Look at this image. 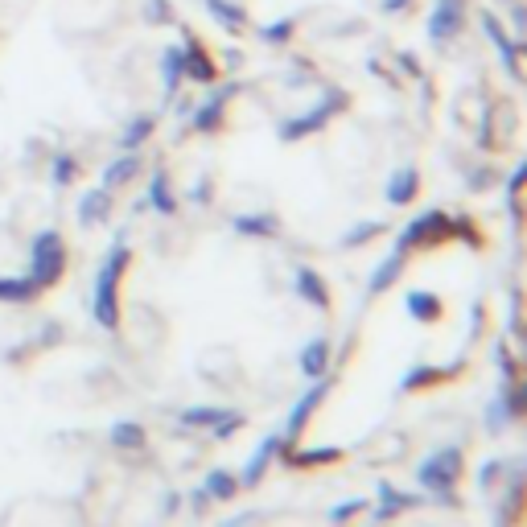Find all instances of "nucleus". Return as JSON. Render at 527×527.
I'll use <instances>...</instances> for the list:
<instances>
[{
    "instance_id": "29",
    "label": "nucleus",
    "mask_w": 527,
    "mask_h": 527,
    "mask_svg": "<svg viewBox=\"0 0 527 527\" xmlns=\"http://www.w3.org/2000/svg\"><path fill=\"white\" fill-rule=\"evenodd\" d=\"M235 231L239 235H252V239H264L276 231V219L268 215V210H260V215H235Z\"/></svg>"
},
{
    "instance_id": "19",
    "label": "nucleus",
    "mask_w": 527,
    "mask_h": 527,
    "mask_svg": "<svg viewBox=\"0 0 527 527\" xmlns=\"http://www.w3.org/2000/svg\"><path fill=\"white\" fill-rule=\"evenodd\" d=\"M182 54H186V79H194V83H215V62H210V54L194 38L182 46Z\"/></svg>"
},
{
    "instance_id": "15",
    "label": "nucleus",
    "mask_w": 527,
    "mask_h": 527,
    "mask_svg": "<svg viewBox=\"0 0 527 527\" xmlns=\"http://www.w3.org/2000/svg\"><path fill=\"white\" fill-rule=\"evenodd\" d=\"M482 29H486V38L495 42V50L503 54V62H507V75H511V79H519V46L507 38V33H503V25H499L495 17H490V13L482 17Z\"/></svg>"
},
{
    "instance_id": "32",
    "label": "nucleus",
    "mask_w": 527,
    "mask_h": 527,
    "mask_svg": "<svg viewBox=\"0 0 527 527\" xmlns=\"http://www.w3.org/2000/svg\"><path fill=\"white\" fill-rule=\"evenodd\" d=\"M75 173H79V165H75V157H70V153L54 157V186H70V182H75Z\"/></svg>"
},
{
    "instance_id": "12",
    "label": "nucleus",
    "mask_w": 527,
    "mask_h": 527,
    "mask_svg": "<svg viewBox=\"0 0 527 527\" xmlns=\"http://www.w3.org/2000/svg\"><path fill=\"white\" fill-rule=\"evenodd\" d=\"M231 95H235L231 87H219L215 95H210V99L202 103V108L194 112V128H198V132H215V128L223 124V112H227V103H231Z\"/></svg>"
},
{
    "instance_id": "36",
    "label": "nucleus",
    "mask_w": 527,
    "mask_h": 527,
    "mask_svg": "<svg viewBox=\"0 0 527 527\" xmlns=\"http://www.w3.org/2000/svg\"><path fill=\"white\" fill-rule=\"evenodd\" d=\"M503 474H507V462H499V458H495V462H486V466H482V474H478V486H482V490H490L495 482H503Z\"/></svg>"
},
{
    "instance_id": "28",
    "label": "nucleus",
    "mask_w": 527,
    "mask_h": 527,
    "mask_svg": "<svg viewBox=\"0 0 527 527\" xmlns=\"http://www.w3.org/2000/svg\"><path fill=\"white\" fill-rule=\"evenodd\" d=\"M202 5L210 9V17H215L227 33H239V29H243V21H248V17H243V9H239V5H231V0H202Z\"/></svg>"
},
{
    "instance_id": "4",
    "label": "nucleus",
    "mask_w": 527,
    "mask_h": 527,
    "mask_svg": "<svg viewBox=\"0 0 527 527\" xmlns=\"http://www.w3.org/2000/svg\"><path fill=\"white\" fill-rule=\"evenodd\" d=\"M342 103H346V95L330 91L322 103H313L305 116H293V120L280 124V140H301V136H309V132H322V128L342 112Z\"/></svg>"
},
{
    "instance_id": "11",
    "label": "nucleus",
    "mask_w": 527,
    "mask_h": 527,
    "mask_svg": "<svg viewBox=\"0 0 527 527\" xmlns=\"http://www.w3.org/2000/svg\"><path fill=\"white\" fill-rule=\"evenodd\" d=\"M404 256H408V252L392 248V256H383V260L375 264V272H371V280H367V293H371V297L388 293V289L396 285V280H400V272H404Z\"/></svg>"
},
{
    "instance_id": "24",
    "label": "nucleus",
    "mask_w": 527,
    "mask_h": 527,
    "mask_svg": "<svg viewBox=\"0 0 527 527\" xmlns=\"http://www.w3.org/2000/svg\"><path fill=\"white\" fill-rule=\"evenodd\" d=\"M136 169H140V157H136V153L116 157L108 169H103V190H120V186H128V182L136 178Z\"/></svg>"
},
{
    "instance_id": "17",
    "label": "nucleus",
    "mask_w": 527,
    "mask_h": 527,
    "mask_svg": "<svg viewBox=\"0 0 527 527\" xmlns=\"http://www.w3.org/2000/svg\"><path fill=\"white\" fill-rule=\"evenodd\" d=\"M297 293L313 309H330V289H326V280L313 272V268H297Z\"/></svg>"
},
{
    "instance_id": "2",
    "label": "nucleus",
    "mask_w": 527,
    "mask_h": 527,
    "mask_svg": "<svg viewBox=\"0 0 527 527\" xmlns=\"http://www.w3.org/2000/svg\"><path fill=\"white\" fill-rule=\"evenodd\" d=\"M462 466H466V453H462L458 445H445V449L429 453V458L420 462V470H416V482L425 486L433 499H441V503H453L449 495H453V486H458V478H462Z\"/></svg>"
},
{
    "instance_id": "8",
    "label": "nucleus",
    "mask_w": 527,
    "mask_h": 527,
    "mask_svg": "<svg viewBox=\"0 0 527 527\" xmlns=\"http://www.w3.org/2000/svg\"><path fill=\"white\" fill-rule=\"evenodd\" d=\"M330 388H334V379H326V375H318V379H313V383H309V388H305V396L297 400V408L289 412V425H285V437H301V429L309 425V416H313V412H318V408H322V400L330 396Z\"/></svg>"
},
{
    "instance_id": "34",
    "label": "nucleus",
    "mask_w": 527,
    "mask_h": 527,
    "mask_svg": "<svg viewBox=\"0 0 527 527\" xmlns=\"http://www.w3.org/2000/svg\"><path fill=\"white\" fill-rule=\"evenodd\" d=\"M379 231H383V223H359V227H350V235L342 239V248H359V243L375 239Z\"/></svg>"
},
{
    "instance_id": "20",
    "label": "nucleus",
    "mask_w": 527,
    "mask_h": 527,
    "mask_svg": "<svg viewBox=\"0 0 527 527\" xmlns=\"http://www.w3.org/2000/svg\"><path fill=\"white\" fill-rule=\"evenodd\" d=\"M112 215V198H108V190H91V194H83V202H79V223L83 227H99L103 219Z\"/></svg>"
},
{
    "instance_id": "6",
    "label": "nucleus",
    "mask_w": 527,
    "mask_h": 527,
    "mask_svg": "<svg viewBox=\"0 0 527 527\" xmlns=\"http://www.w3.org/2000/svg\"><path fill=\"white\" fill-rule=\"evenodd\" d=\"M523 416V383L515 379V383H507V388L486 404V429L490 433H503L511 420H519Z\"/></svg>"
},
{
    "instance_id": "25",
    "label": "nucleus",
    "mask_w": 527,
    "mask_h": 527,
    "mask_svg": "<svg viewBox=\"0 0 527 527\" xmlns=\"http://www.w3.org/2000/svg\"><path fill=\"white\" fill-rule=\"evenodd\" d=\"M149 206L157 210V215H173L178 210V198H173V186H169V173H153V182H149Z\"/></svg>"
},
{
    "instance_id": "9",
    "label": "nucleus",
    "mask_w": 527,
    "mask_h": 527,
    "mask_svg": "<svg viewBox=\"0 0 527 527\" xmlns=\"http://www.w3.org/2000/svg\"><path fill=\"white\" fill-rule=\"evenodd\" d=\"M280 449H285V433H268L260 445H256V453H252V462L243 466V478H239V486H260L264 482V470L280 458Z\"/></svg>"
},
{
    "instance_id": "18",
    "label": "nucleus",
    "mask_w": 527,
    "mask_h": 527,
    "mask_svg": "<svg viewBox=\"0 0 527 527\" xmlns=\"http://www.w3.org/2000/svg\"><path fill=\"white\" fill-rule=\"evenodd\" d=\"M38 293H42V285H38L33 276H0V301H9V305H29Z\"/></svg>"
},
{
    "instance_id": "13",
    "label": "nucleus",
    "mask_w": 527,
    "mask_h": 527,
    "mask_svg": "<svg viewBox=\"0 0 527 527\" xmlns=\"http://www.w3.org/2000/svg\"><path fill=\"white\" fill-rule=\"evenodd\" d=\"M326 363H330V338H309V342L301 346V355H297L301 375L318 379V375H326Z\"/></svg>"
},
{
    "instance_id": "31",
    "label": "nucleus",
    "mask_w": 527,
    "mask_h": 527,
    "mask_svg": "<svg viewBox=\"0 0 527 527\" xmlns=\"http://www.w3.org/2000/svg\"><path fill=\"white\" fill-rule=\"evenodd\" d=\"M441 379V371L437 367H429V363H416L404 379H400V392L408 396V392H420V388H433V383Z\"/></svg>"
},
{
    "instance_id": "22",
    "label": "nucleus",
    "mask_w": 527,
    "mask_h": 527,
    "mask_svg": "<svg viewBox=\"0 0 527 527\" xmlns=\"http://www.w3.org/2000/svg\"><path fill=\"white\" fill-rule=\"evenodd\" d=\"M285 453V449H280ZM342 458V449L338 445H318V449H289L285 453V466H330Z\"/></svg>"
},
{
    "instance_id": "7",
    "label": "nucleus",
    "mask_w": 527,
    "mask_h": 527,
    "mask_svg": "<svg viewBox=\"0 0 527 527\" xmlns=\"http://www.w3.org/2000/svg\"><path fill=\"white\" fill-rule=\"evenodd\" d=\"M466 29V0H437L429 17V38L433 42H453Z\"/></svg>"
},
{
    "instance_id": "30",
    "label": "nucleus",
    "mask_w": 527,
    "mask_h": 527,
    "mask_svg": "<svg viewBox=\"0 0 527 527\" xmlns=\"http://www.w3.org/2000/svg\"><path fill=\"white\" fill-rule=\"evenodd\" d=\"M153 128H157V116H136V120H128L120 145H124L128 153H132V149H140V145H145V140L153 136Z\"/></svg>"
},
{
    "instance_id": "37",
    "label": "nucleus",
    "mask_w": 527,
    "mask_h": 527,
    "mask_svg": "<svg viewBox=\"0 0 527 527\" xmlns=\"http://www.w3.org/2000/svg\"><path fill=\"white\" fill-rule=\"evenodd\" d=\"M495 359H499V371H503V375H507V383H515V379H519V363H515V359H511V350H507V346H503V342H499V346H495Z\"/></svg>"
},
{
    "instance_id": "14",
    "label": "nucleus",
    "mask_w": 527,
    "mask_h": 527,
    "mask_svg": "<svg viewBox=\"0 0 527 527\" xmlns=\"http://www.w3.org/2000/svg\"><path fill=\"white\" fill-rule=\"evenodd\" d=\"M416 194H420V173L412 165H404V169H396L388 178V194H383V198H388L392 206H408Z\"/></svg>"
},
{
    "instance_id": "21",
    "label": "nucleus",
    "mask_w": 527,
    "mask_h": 527,
    "mask_svg": "<svg viewBox=\"0 0 527 527\" xmlns=\"http://www.w3.org/2000/svg\"><path fill=\"white\" fill-rule=\"evenodd\" d=\"M231 416H235L231 408L194 404V408H186V412H182V425H186V429H215V425H223V420H231Z\"/></svg>"
},
{
    "instance_id": "27",
    "label": "nucleus",
    "mask_w": 527,
    "mask_h": 527,
    "mask_svg": "<svg viewBox=\"0 0 527 527\" xmlns=\"http://www.w3.org/2000/svg\"><path fill=\"white\" fill-rule=\"evenodd\" d=\"M202 490H206L210 499L227 503V499H235V495H239V478H235L231 470H210V474H206V482H202Z\"/></svg>"
},
{
    "instance_id": "10",
    "label": "nucleus",
    "mask_w": 527,
    "mask_h": 527,
    "mask_svg": "<svg viewBox=\"0 0 527 527\" xmlns=\"http://www.w3.org/2000/svg\"><path fill=\"white\" fill-rule=\"evenodd\" d=\"M375 499H379V507H375V523H388V519H396L400 511H412V507L425 503L420 495H404V490H396L392 482H379Z\"/></svg>"
},
{
    "instance_id": "16",
    "label": "nucleus",
    "mask_w": 527,
    "mask_h": 527,
    "mask_svg": "<svg viewBox=\"0 0 527 527\" xmlns=\"http://www.w3.org/2000/svg\"><path fill=\"white\" fill-rule=\"evenodd\" d=\"M404 305H408V318L420 322V326H433V322L441 318V301H437V293H429V289H412V293L404 297Z\"/></svg>"
},
{
    "instance_id": "23",
    "label": "nucleus",
    "mask_w": 527,
    "mask_h": 527,
    "mask_svg": "<svg viewBox=\"0 0 527 527\" xmlns=\"http://www.w3.org/2000/svg\"><path fill=\"white\" fill-rule=\"evenodd\" d=\"M182 79H186V54H182V46H169V50L161 54V83H165V95L178 91Z\"/></svg>"
},
{
    "instance_id": "1",
    "label": "nucleus",
    "mask_w": 527,
    "mask_h": 527,
    "mask_svg": "<svg viewBox=\"0 0 527 527\" xmlns=\"http://www.w3.org/2000/svg\"><path fill=\"white\" fill-rule=\"evenodd\" d=\"M128 264H132L128 239L116 235L112 252L103 256V264H99V272H95V293H91V313H95V322H99L103 330H112V334L120 330V280H124Z\"/></svg>"
},
{
    "instance_id": "5",
    "label": "nucleus",
    "mask_w": 527,
    "mask_h": 527,
    "mask_svg": "<svg viewBox=\"0 0 527 527\" xmlns=\"http://www.w3.org/2000/svg\"><path fill=\"white\" fill-rule=\"evenodd\" d=\"M449 215L445 210H425V215H416L404 231H400V239H396V248L400 252H412V248H429V243H441L445 235H449Z\"/></svg>"
},
{
    "instance_id": "33",
    "label": "nucleus",
    "mask_w": 527,
    "mask_h": 527,
    "mask_svg": "<svg viewBox=\"0 0 527 527\" xmlns=\"http://www.w3.org/2000/svg\"><path fill=\"white\" fill-rule=\"evenodd\" d=\"M293 29H297V21H293V17H285V21H272V25H264V42L285 46V42L293 38Z\"/></svg>"
},
{
    "instance_id": "35",
    "label": "nucleus",
    "mask_w": 527,
    "mask_h": 527,
    "mask_svg": "<svg viewBox=\"0 0 527 527\" xmlns=\"http://www.w3.org/2000/svg\"><path fill=\"white\" fill-rule=\"evenodd\" d=\"M359 511H367V499H350V503H338V507L330 511V523H334V527H342L346 519H355Z\"/></svg>"
},
{
    "instance_id": "26",
    "label": "nucleus",
    "mask_w": 527,
    "mask_h": 527,
    "mask_svg": "<svg viewBox=\"0 0 527 527\" xmlns=\"http://www.w3.org/2000/svg\"><path fill=\"white\" fill-rule=\"evenodd\" d=\"M108 441H112L116 449H124V453L145 449V429H140L136 420H116V425L108 429Z\"/></svg>"
},
{
    "instance_id": "38",
    "label": "nucleus",
    "mask_w": 527,
    "mask_h": 527,
    "mask_svg": "<svg viewBox=\"0 0 527 527\" xmlns=\"http://www.w3.org/2000/svg\"><path fill=\"white\" fill-rule=\"evenodd\" d=\"M412 0H383V13H400V9H408Z\"/></svg>"
},
{
    "instance_id": "3",
    "label": "nucleus",
    "mask_w": 527,
    "mask_h": 527,
    "mask_svg": "<svg viewBox=\"0 0 527 527\" xmlns=\"http://www.w3.org/2000/svg\"><path fill=\"white\" fill-rule=\"evenodd\" d=\"M62 272H66V243H62V235L58 231H38L33 243H29V276L38 280L42 289H50V285L62 280Z\"/></svg>"
}]
</instances>
